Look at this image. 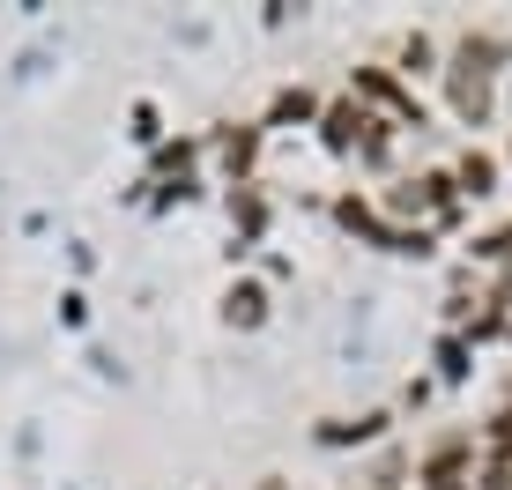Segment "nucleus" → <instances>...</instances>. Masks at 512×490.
Instances as JSON below:
<instances>
[{
    "label": "nucleus",
    "instance_id": "obj_3",
    "mask_svg": "<svg viewBox=\"0 0 512 490\" xmlns=\"http://www.w3.org/2000/svg\"><path fill=\"white\" fill-rule=\"evenodd\" d=\"M453 104H461L468 119H490V82H475V75H461V67H453Z\"/></svg>",
    "mask_w": 512,
    "mask_h": 490
},
{
    "label": "nucleus",
    "instance_id": "obj_2",
    "mask_svg": "<svg viewBox=\"0 0 512 490\" xmlns=\"http://www.w3.org/2000/svg\"><path fill=\"white\" fill-rule=\"evenodd\" d=\"M461 194H475V201L498 194V156H490V149H468L461 156Z\"/></svg>",
    "mask_w": 512,
    "mask_h": 490
},
{
    "label": "nucleus",
    "instance_id": "obj_1",
    "mask_svg": "<svg viewBox=\"0 0 512 490\" xmlns=\"http://www.w3.org/2000/svg\"><path fill=\"white\" fill-rule=\"evenodd\" d=\"M505 60H512V38H498V30H468V38H461V60H453V67H461V75H475V82H490Z\"/></svg>",
    "mask_w": 512,
    "mask_h": 490
}]
</instances>
